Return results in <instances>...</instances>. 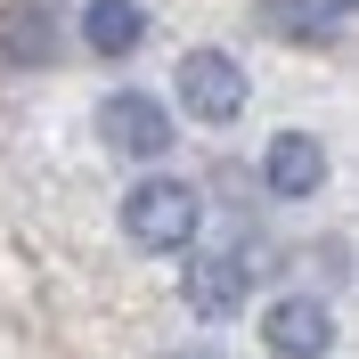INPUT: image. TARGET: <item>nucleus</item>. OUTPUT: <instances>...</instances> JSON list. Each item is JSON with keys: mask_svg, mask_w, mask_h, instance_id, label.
<instances>
[{"mask_svg": "<svg viewBox=\"0 0 359 359\" xmlns=\"http://www.w3.org/2000/svg\"><path fill=\"white\" fill-rule=\"evenodd\" d=\"M196 188L188 180H139L131 196H123V237H131L139 253H180L188 237H196Z\"/></svg>", "mask_w": 359, "mask_h": 359, "instance_id": "obj_1", "label": "nucleus"}, {"mask_svg": "<svg viewBox=\"0 0 359 359\" xmlns=\"http://www.w3.org/2000/svg\"><path fill=\"white\" fill-rule=\"evenodd\" d=\"M180 98H188L196 123H237V114H245V74H237V57L188 49V57H180Z\"/></svg>", "mask_w": 359, "mask_h": 359, "instance_id": "obj_2", "label": "nucleus"}, {"mask_svg": "<svg viewBox=\"0 0 359 359\" xmlns=\"http://www.w3.org/2000/svg\"><path fill=\"white\" fill-rule=\"evenodd\" d=\"M98 131H107L114 156L156 163L163 147H172V114H163V98H147V90H114L107 107H98Z\"/></svg>", "mask_w": 359, "mask_h": 359, "instance_id": "obj_3", "label": "nucleus"}, {"mask_svg": "<svg viewBox=\"0 0 359 359\" xmlns=\"http://www.w3.org/2000/svg\"><path fill=\"white\" fill-rule=\"evenodd\" d=\"M262 335L278 359H327V343H335V318H327V302H311V294H286V302H269Z\"/></svg>", "mask_w": 359, "mask_h": 359, "instance_id": "obj_4", "label": "nucleus"}, {"mask_svg": "<svg viewBox=\"0 0 359 359\" xmlns=\"http://www.w3.org/2000/svg\"><path fill=\"white\" fill-rule=\"evenodd\" d=\"M245 278H253L245 253H204V262H188V311L196 318H229L245 302Z\"/></svg>", "mask_w": 359, "mask_h": 359, "instance_id": "obj_5", "label": "nucleus"}, {"mask_svg": "<svg viewBox=\"0 0 359 359\" xmlns=\"http://www.w3.org/2000/svg\"><path fill=\"white\" fill-rule=\"evenodd\" d=\"M318 180H327L318 139H302V131H278V139H269V156H262V188H269V196H311Z\"/></svg>", "mask_w": 359, "mask_h": 359, "instance_id": "obj_6", "label": "nucleus"}, {"mask_svg": "<svg viewBox=\"0 0 359 359\" xmlns=\"http://www.w3.org/2000/svg\"><path fill=\"white\" fill-rule=\"evenodd\" d=\"M82 33H90L98 57H131L139 33H147V8H139V0H90V8H82Z\"/></svg>", "mask_w": 359, "mask_h": 359, "instance_id": "obj_7", "label": "nucleus"}, {"mask_svg": "<svg viewBox=\"0 0 359 359\" xmlns=\"http://www.w3.org/2000/svg\"><path fill=\"white\" fill-rule=\"evenodd\" d=\"M0 49H8V57H17V66H49V17H33V8H17V17L0 25Z\"/></svg>", "mask_w": 359, "mask_h": 359, "instance_id": "obj_8", "label": "nucleus"}, {"mask_svg": "<svg viewBox=\"0 0 359 359\" xmlns=\"http://www.w3.org/2000/svg\"><path fill=\"white\" fill-rule=\"evenodd\" d=\"M327 8H335V25H343V8H351V0H327Z\"/></svg>", "mask_w": 359, "mask_h": 359, "instance_id": "obj_9", "label": "nucleus"}, {"mask_svg": "<svg viewBox=\"0 0 359 359\" xmlns=\"http://www.w3.org/2000/svg\"><path fill=\"white\" fill-rule=\"evenodd\" d=\"M180 359H212V351H180Z\"/></svg>", "mask_w": 359, "mask_h": 359, "instance_id": "obj_10", "label": "nucleus"}]
</instances>
